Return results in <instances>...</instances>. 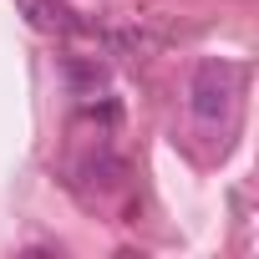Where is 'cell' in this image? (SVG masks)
Instances as JSON below:
<instances>
[{
    "label": "cell",
    "mask_w": 259,
    "mask_h": 259,
    "mask_svg": "<svg viewBox=\"0 0 259 259\" xmlns=\"http://www.w3.org/2000/svg\"><path fill=\"white\" fill-rule=\"evenodd\" d=\"M66 76H71V87H76L81 97H97V87L107 81V71H102L97 61H76V56H66Z\"/></svg>",
    "instance_id": "4"
},
{
    "label": "cell",
    "mask_w": 259,
    "mask_h": 259,
    "mask_svg": "<svg viewBox=\"0 0 259 259\" xmlns=\"http://www.w3.org/2000/svg\"><path fill=\"white\" fill-rule=\"evenodd\" d=\"M76 178H81V188H97V198H102V193H117V188H122L127 163H122L112 148H97V153H87V158L76 163Z\"/></svg>",
    "instance_id": "3"
},
{
    "label": "cell",
    "mask_w": 259,
    "mask_h": 259,
    "mask_svg": "<svg viewBox=\"0 0 259 259\" xmlns=\"http://www.w3.org/2000/svg\"><path fill=\"white\" fill-rule=\"evenodd\" d=\"M239 92H244V66L234 61H203L188 81V107L198 122H229L234 107H239Z\"/></svg>",
    "instance_id": "1"
},
{
    "label": "cell",
    "mask_w": 259,
    "mask_h": 259,
    "mask_svg": "<svg viewBox=\"0 0 259 259\" xmlns=\"http://www.w3.org/2000/svg\"><path fill=\"white\" fill-rule=\"evenodd\" d=\"M16 11H21L36 31H46V36H87V41H97V31H102V26H92L87 16H76L66 0H16Z\"/></svg>",
    "instance_id": "2"
}]
</instances>
